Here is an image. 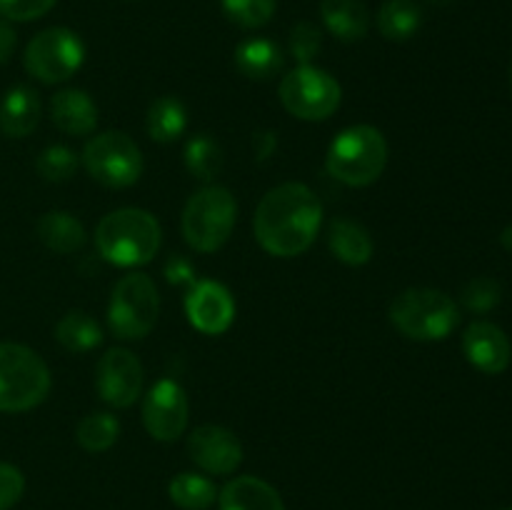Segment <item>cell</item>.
<instances>
[{
	"label": "cell",
	"mask_w": 512,
	"mask_h": 510,
	"mask_svg": "<svg viewBox=\"0 0 512 510\" xmlns=\"http://www.w3.org/2000/svg\"><path fill=\"white\" fill-rule=\"evenodd\" d=\"M323 205L305 183H283L263 195L253 228L260 248L275 258H295L318 238Z\"/></svg>",
	"instance_id": "cell-1"
},
{
	"label": "cell",
	"mask_w": 512,
	"mask_h": 510,
	"mask_svg": "<svg viewBox=\"0 0 512 510\" xmlns=\"http://www.w3.org/2000/svg\"><path fill=\"white\" fill-rule=\"evenodd\" d=\"M160 223L143 208H120L105 215L95 228V245L108 263L138 268L150 263L160 248Z\"/></svg>",
	"instance_id": "cell-2"
},
{
	"label": "cell",
	"mask_w": 512,
	"mask_h": 510,
	"mask_svg": "<svg viewBox=\"0 0 512 510\" xmlns=\"http://www.w3.org/2000/svg\"><path fill=\"white\" fill-rule=\"evenodd\" d=\"M388 165V140L373 125H350L340 130L325 155V170L338 183L365 188L383 175Z\"/></svg>",
	"instance_id": "cell-3"
},
{
	"label": "cell",
	"mask_w": 512,
	"mask_h": 510,
	"mask_svg": "<svg viewBox=\"0 0 512 510\" xmlns=\"http://www.w3.org/2000/svg\"><path fill=\"white\" fill-rule=\"evenodd\" d=\"M390 323L410 340H445L460 323V310L448 293L408 288L390 303Z\"/></svg>",
	"instance_id": "cell-4"
},
{
	"label": "cell",
	"mask_w": 512,
	"mask_h": 510,
	"mask_svg": "<svg viewBox=\"0 0 512 510\" xmlns=\"http://www.w3.org/2000/svg\"><path fill=\"white\" fill-rule=\"evenodd\" d=\"M50 393V370L33 348L0 343V413H25Z\"/></svg>",
	"instance_id": "cell-5"
},
{
	"label": "cell",
	"mask_w": 512,
	"mask_h": 510,
	"mask_svg": "<svg viewBox=\"0 0 512 510\" xmlns=\"http://www.w3.org/2000/svg\"><path fill=\"white\" fill-rule=\"evenodd\" d=\"M238 218V203L223 185H205L190 195L183 210V238L198 253H215L228 243Z\"/></svg>",
	"instance_id": "cell-6"
},
{
	"label": "cell",
	"mask_w": 512,
	"mask_h": 510,
	"mask_svg": "<svg viewBox=\"0 0 512 510\" xmlns=\"http://www.w3.org/2000/svg\"><path fill=\"white\" fill-rule=\"evenodd\" d=\"M158 313L160 295L150 275L130 273L115 283L108 305V325L118 338H145L158 323Z\"/></svg>",
	"instance_id": "cell-7"
},
{
	"label": "cell",
	"mask_w": 512,
	"mask_h": 510,
	"mask_svg": "<svg viewBox=\"0 0 512 510\" xmlns=\"http://www.w3.org/2000/svg\"><path fill=\"white\" fill-rule=\"evenodd\" d=\"M83 165L105 188H130L143 175L138 143L123 130H105L90 138L83 148Z\"/></svg>",
	"instance_id": "cell-8"
},
{
	"label": "cell",
	"mask_w": 512,
	"mask_h": 510,
	"mask_svg": "<svg viewBox=\"0 0 512 510\" xmlns=\"http://www.w3.org/2000/svg\"><path fill=\"white\" fill-rule=\"evenodd\" d=\"M340 83L315 65H300L280 80V103L300 120H325L338 110Z\"/></svg>",
	"instance_id": "cell-9"
},
{
	"label": "cell",
	"mask_w": 512,
	"mask_h": 510,
	"mask_svg": "<svg viewBox=\"0 0 512 510\" xmlns=\"http://www.w3.org/2000/svg\"><path fill=\"white\" fill-rule=\"evenodd\" d=\"M85 60V45L73 30L48 28L40 30L28 43L23 55L25 70L40 83H65L78 73Z\"/></svg>",
	"instance_id": "cell-10"
},
{
	"label": "cell",
	"mask_w": 512,
	"mask_h": 510,
	"mask_svg": "<svg viewBox=\"0 0 512 510\" xmlns=\"http://www.w3.org/2000/svg\"><path fill=\"white\" fill-rule=\"evenodd\" d=\"M188 415V395H185L183 385L175 383V380H158L145 395L143 423L155 440L170 443V440L180 438L188 428Z\"/></svg>",
	"instance_id": "cell-11"
},
{
	"label": "cell",
	"mask_w": 512,
	"mask_h": 510,
	"mask_svg": "<svg viewBox=\"0 0 512 510\" xmlns=\"http://www.w3.org/2000/svg\"><path fill=\"white\" fill-rule=\"evenodd\" d=\"M95 388L113 408H130L143 393V365L130 350L110 348L98 360Z\"/></svg>",
	"instance_id": "cell-12"
},
{
	"label": "cell",
	"mask_w": 512,
	"mask_h": 510,
	"mask_svg": "<svg viewBox=\"0 0 512 510\" xmlns=\"http://www.w3.org/2000/svg\"><path fill=\"white\" fill-rule=\"evenodd\" d=\"M188 455L210 475H230L243 463V443L223 425H200L188 435Z\"/></svg>",
	"instance_id": "cell-13"
},
{
	"label": "cell",
	"mask_w": 512,
	"mask_h": 510,
	"mask_svg": "<svg viewBox=\"0 0 512 510\" xmlns=\"http://www.w3.org/2000/svg\"><path fill=\"white\" fill-rule=\"evenodd\" d=\"M185 315L203 335H220L233 325L235 300L218 280H195L185 298Z\"/></svg>",
	"instance_id": "cell-14"
},
{
	"label": "cell",
	"mask_w": 512,
	"mask_h": 510,
	"mask_svg": "<svg viewBox=\"0 0 512 510\" xmlns=\"http://www.w3.org/2000/svg\"><path fill=\"white\" fill-rule=\"evenodd\" d=\"M463 353L473 368L485 375H500L508 370L512 345L503 328L488 320H475L463 333Z\"/></svg>",
	"instance_id": "cell-15"
},
{
	"label": "cell",
	"mask_w": 512,
	"mask_h": 510,
	"mask_svg": "<svg viewBox=\"0 0 512 510\" xmlns=\"http://www.w3.org/2000/svg\"><path fill=\"white\" fill-rule=\"evenodd\" d=\"M50 120L68 135H88L98 125V105L85 90H60L50 100Z\"/></svg>",
	"instance_id": "cell-16"
},
{
	"label": "cell",
	"mask_w": 512,
	"mask_h": 510,
	"mask_svg": "<svg viewBox=\"0 0 512 510\" xmlns=\"http://www.w3.org/2000/svg\"><path fill=\"white\" fill-rule=\"evenodd\" d=\"M220 510H285L278 490L263 478L240 475L218 493Z\"/></svg>",
	"instance_id": "cell-17"
},
{
	"label": "cell",
	"mask_w": 512,
	"mask_h": 510,
	"mask_svg": "<svg viewBox=\"0 0 512 510\" xmlns=\"http://www.w3.org/2000/svg\"><path fill=\"white\" fill-rule=\"evenodd\" d=\"M40 123V98L28 85H15L0 100V130L10 138H25Z\"/></svg>",
	"instance_id": "cell-18"
},
{
	"label": "cell",
	"mask_w": 512,
	"mask_h": 510,
	"mask_svg": "<svg viewBox=\"0 0 512 510\" xmlns=\"http://www.w3.org/2000/svg\"><path fill=\"white\" fill-rule=\"evenodd\" d=\"M35 235H38L45 248L60 255H70L80 250L85 245V238H88L83 223L73 213H65V210H48V213L40 215V220L35 223Z\"/></svg>",
	"instance_id": "cell-19"
},
{
	"label": "cell",
	"mask_w": 512,
	"mask_h": 510,
	"mask_svg": "<svg viewBox=\"0 0 512 510\" xmlns=\"http://www.w3.org/2000/svg\"><path fill=\"white\" fill-rule=\"evenodd\" d=\"M320 18L325 28L343 43L363 40L370 28V13L363 0H323Z\"/></svg>",
	"instance_id": "cell-20"
},
{
	"label": "cell",
	"mask_w": 512,
	"mask_h": 510,
	"mask_svg": "<svg viewBox=\"0 0 512 510\" xmlns=\"http://www.w3.org/2000/svg\"><path fill=\"white\" fill-rule=\"evenodd\" d=\"M328 245L335 258L345 265H365L373 258V238L355 220L335 218L328 225Z\"/></svg>",
	"instance_id": "cell-21"
},
{
	"label": "cell",
	"mask_w": 512,
	"mask_h": 510,
	"mask_svg": "<svg viewBox=\"0 0 512 510\" xmlns=\"http://www.w3.org/2000/svg\"><path fill=\"white\" fill-rule=\"evenodd\" d=\"M283 50L268 38H250L235 48V68L253 80H270L283 70Z\"/></svg>",
	"instance_id": "cell-22"
},
{
	"label": "cell",
	"mask_w": 512,
	"mask_h": 510,
	"mask_svg": "<svg viewBox=\"0 0 512 510\" xmlns=\"http://www.w3.org/2000/svg\"><path fill=\"white\" fill-rule=\"evenodd\" d=\"M188 128V110L175 95H163L153 100L145 115V130L158 143H173Z\"/></svg>",
	"instance_id": "cell-23"
},
{
	"label": "cell",
	"mask_w": 512,
	"mask_h": 510,
	"mask_svg": "<svg viewBox=\"0 0 512 510\" xmlns=\"http://www.w3.org/2000/svg\"><path fill=\"white\" fill-rule=\"evenodd\" d=\"M55 340L70 353H90L103 343V330L85 310H70L55 325Z\"/></svg>",
	"instance_id": "cell-24"
},
{
	"label": "cell",
	"mask_w": 512,
	"mask_h": 510,
	"mask_svg": "<svg viewBox=\"0 0 512 510\" xmlns=\"http://www.w3.org/2000/svg\"><path fill=\"white\" fill-rule=\"evenodd\" d=\"M423 10L415 0H385L378 13V30L388 40H408L418 33Z\"/></svg>",
	"instance_id": "cell-25"
},
{
	"label": "cell",
	"mask_w": 512,
	"mask_h": 510,
	"mask_svg": "<svg viewBox=\"0 0 512 510\" xmlns=\"http://www.w3.org/2000/svg\"><path fill=\"white\" fill-rule=\"evenodd\" d=\"M170 500L183 510H208L218 500V488L198 473H180L168 485Z\"/></svg>",
	"instance_id": "cell-26"
},
{
	"label": "cell",
	"mask_w": 512,
	"mask_h": 510,
	"mask_svg": "<svg viewBox=\"0 0 512 510\" xmlns=\"http://www.w3.org/2000/svg\"><path fill=\"white\" fill-rule=\"evenodd\" d=\"M120 435V423L110 413H88L75 428V440L88 453H105L115 445Z\"/></svg>",
	"instance_id": "cell-27"
},
{
	"label": "cell",
	"mask_w": 512,
	"mask_h": 510,
	"mask_svg": "<svg viewBox=\"0 0 512 510\" xmlns=\"http://www.w3.org/2000/svg\"><path fill=\"white\" fill-rule=\"evenodd\" d=\"M185 165H188L193 178L208 183V180H213L223 170V150H220V145L210 135L200 133L190 138L188 145H185Z\"/></svg>",
	"instance_id": "cell-28"
},
{
	"label": "cell",
	"mask_w": 512,
	"mask_h": 510,
	"mask_svg": "<svg viewBox=\"0 0 512 510\" xmlns=\"http://www.w3.org/2000/svg\"><path fill=\"white\" fill-rule=\"evenodd\" d=\"M35 168L48 183H65L78 170V155L68 145H48L35 160Z\"/></svg>",
	"instance_id": "cell-29"
},
{
	"label": "cell",
	"mask_w": 512,
	"mask_h": 510,
	"mask_svg": "<svg viewBox=\"0 0 512 510\" xmlns=\"http://www.w3.org/2000/svg\"><path fill=\"white\" fill-rule=\"evenodd\" d=\"M225 15L240 28H263L275 13L278 0H220Z\"/></svg>",
	"instance_id": "cell-30"
},
{
	"label": "cell",
	"mask_w": 512,
	"mask_h": 510,
	"mask_svg": "<svg viewBox=\"0 0 512 510\" xmlns=\"http://www.w3.org/2000/svg\"><path fill=\"white\" fill-rule=\"evenodd\" d=\"M503 298V288L495 278H488V275H480V278H473L470 283H465L463 293H460V300L468 310L473 313H488Z\"/></svg>",
	"instance_id": "cell-31"
},
{
	"label": "cell",
	"mask_w": 512,
	"mask_h": 510,
	"mask_svg": "<svg viewBox=\"0 0 512 510\" xmlns=\"http://www.w3.org/2000/svg\"><path fill=\"white\" fill-rule=\"evenodd\" d=\"M323 48V35H320L318 25L300 20L293 30H290V53L295 55L300 65H310V60L320 53Z\"/></svg>",
	"instance_id": "cell-32"
},
{
	"label": "cell",
	"mask_w": 512,
	"mask_h": 510,
	"mask_svg": "<svg viewBox=\"0 0 512 510\" xmlns=\"http://www.w3.org/2000/svg\"><path fill=\"white\" fill-rule=\"evenodd\" d=\"M53 5L55 0H0V18L28 23V20H38L50 13Z\"/></svg>",
	"instance_id": "cell-33"
},
{
	"label": "cell",
	"mask_w": 512,
	"mask_h": 510,
	"mask_svg": "<svg viewBox=\"0 0 512 510\" xmlns=\"http://www.w3.org/2000/svg\"><path fill=\"white\" fill-rule=\"evenodd\" d=\"M25 478L15 465L0 460V510H10L23 498Z\"/></svg>",
	"instance_id": "cell-34"
},
{
	"label": "cell",
	"mask_w": 512,
	"mask_h": 510,
	"mask_svg": "<svg viewBox=\"0 0 512 510\" xmlns=\"http://www.w3.org/2000/svg\"><path fill=\"white\" fill-rule=\"evenodd\" d=\"M165 275H168V283L173 285H193L195 280H198L195 278L193 265H190L185 258H178V255L168 260V265H165Z\"/></svg>",
	"instance_id": "cell-35"
},
{
	"label": "cell",
	"mask_w": 512,
	"mask_h": 510,
	"mask_svg": "<svg viewBox=\"0 0 512 510\" xmlns=\"http://www.w3.org/2000/svg\"><path fill=\"white\" fill-rule=\"evenodd\" d=\"M15 45H18V35L10 28V23L5 18H0V65H5L13 55Z\"/></svg>",
	"instance_id": "cell-36"
},
{
	"label": "cell",
	"mask_w": 512,
	"mask_h": 510,
	"mask_svg": "<svg viewBox=\"0 0 512 510\" xmlns=\"http://www.w3.org/2000/svg\"><path fill=\"white\" fill-rule=\"evenodd\" d=\"M275 145H278V138H275V133H270V130H263V133L255 135V148H258V155L263 160L273 153Z\"/></svg>",
	"instance_id": "cell-37"
},
{
	"label": "cell",
	"mask_w": 512,
	"mask_h": 510,
	"mask_svg": "<svg viewBox=\"0 0 512 510\" xmlns=\"http://www.w3.org/2000/svg\"><path fill=\"white\" fill-rule=\"evenodd\" d=\"M500 243H503L508 250H512V228L503 230V238H500Z\"/></svg>",
	"instance_id": "cell-38"
},
{
	"label": "cell",
	"mask_w": 512,
	"mask_h": 510,
	"mask_svg": "<svg viewBox=\"0 0 512 510\" xmlns=\"http://www.w3.org/2000/svg\"><path fill=\"white\" fill-rule=\"evenodd\" d=\"M510 85H512V63H510Z\"/></svg>",
	"instance_id": "cell-39"
},
{
	"label": "cell",
	"mask_w": 512,
	"mask_h": 510,
	"mask_svg": "<svg viewBox=\"0 0 512 510\" xmlns=\"http://www.w3.org/2000/svg\"><path fill=\"white\" fill-rule=\"evenodd\" d=\"M503 510H512V508H503Z\"/></svg>",
	"instance_id": "cell-40"
},
{
	"label": "cell",
	"mask_w": 512,
	"mask_h": 510,
	"mask_svg": "<svg viewBox=\"0 0 512 510\" xmlns=\"http://www.w3.org/2000/svg\"><path fill=\"white\" fill-rule=\"evenodd\" d=\"M438 3H440V0H438Z\"/></svg>",
	"instance_id": "cell-41"
}]
</instances>
